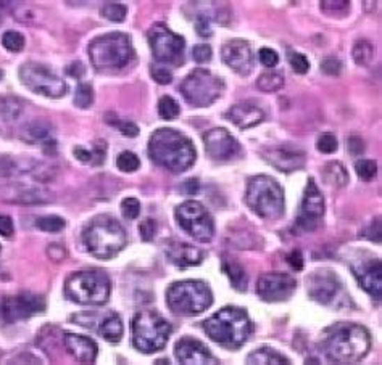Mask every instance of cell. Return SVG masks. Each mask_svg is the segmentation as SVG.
<instances>
[{"label": "cell", "mask_w": 382, "mask_h": 365, "mask_svg": "<svg viewBox=\"0 0 382 365\" xmlns=\"http://www.w3.org/2000/svg\"><path fill=\"white\" fill-rule=\"evenodd\" d=\"M318 346L329 362L355 364L368 354L371 336L368 330L358 323L340 322L323 332Z\"/></svg>", "instance_id": "cell-1"}, {"label": "cell", "mask_w": 382, "mask_h": 365, "mask_svg": "<svg viewBox=\"0 0 382 365\" xmlns=\"http://www.w3.org/2000/svg\"><path fill=\"white\" fill-rule=\"evenodd\" d=\"M148 156L171 172H183L195 163V148L189 137L176 129L155 131L148 140Z\"/></svg>", "instance_id": "cell-2"}, {"label": "cell", "mask_w": 382, "mask_h": 365, "mask_svg": "<svg viewBox=\"0 0 382 365\" xmlns=\"http://www.w3.org/2000/svg\"><path fill=\"white\" fill-rule=\"evenodd\" d=\"M204 328L215 343L228 349H237L249 341L254 332L252 321L240 307L226 306L206 318Z\"/></svg>", "instance_id": "cell-3"}, {"label": "cell", "mask_w": 382, "mask_h": 365, "mask_svg": "<svg viewBox=\"0 0 382 365\" xmlns=\"http://www.w3.org/2000/svg\"><path fill=\"white\" fill-rule=\"evenodd\" d=\"M82 241L91 254L99 259H112L125 248L126 232L112 216H97L86 225Z\"/></svg>", "instance_id": "cell-4"}, {"label": "cell", "mask_w": 382, "mask_h": 365, "mask_svg": "<svg viewBox=\"0 0 382 365\" xmlns=\"http://www.w3.org/2000/svg\"><path fill=\"white\" fill-rule=\"evenodd\" d=\"M110 279L105 272L99 269L75 272L65 282V296L77 305H105L110 298Z\"/></svg>", "instance_id": "cell-5"}, {"label": "cell", "mask_w": 382, "mask_h": 365, "mask_svg": "<svg viewBox=\"0 0 382 365\" xmlns=\"http://www.w3.org/2000/svg\"><path fill=\"white\" fill-rule=\"evenodd\" d=\"M245 202L255 214L263 219H280L286 211L284 190L275 179L268 176H257L247 185Z\"/></svg>", "instance_id": "cell-6"}, {"label": "cell", "mask_w": 382, "mask_h": 365, "mask_svg": "<svg viewBox=\"0 0 382 365\" xmlns=\"http://www.w3.org/2000/svg\"><path fill=\"white\" fill-rule=\"evenodd\" d=\"M211 302L213 295L202 280L176 282L167 291V305L176 316H197L208 309Z\"/></svg>", "instance_id": "cell-7"}, {"label": "cell", "mask_w": 382, "mask_h": 365, "mask_svg": "<svg viewBox=\"0 0 382 365\" xmlns=\"http://www.w3.org/2000/svg\"><path fill=\"white\" fill-rule=\"evenodd\" d=\"M134 55L129 35L123 33H110L94 39L89 45V56L94 68L120 70L131 61Z\"/></svg>", "instance_id": "cell-8"}, {"label": "cell", "mask_w": 382, "mask_h": 365, "mask_svg": "<svg viewBox=\"0 0 382 365\" xmlns=\"http://www.w3.org/2000/svg\"><path fill=\"white\" fill-rule=\"evenodd\" d=\"M171 335L168 321L153 311L137 312L132 321V343L144 354L157 352L165 348Z\"/></svg>", "instance_id": "cell-9"}, {"label": "cell", "mask_w": 382, "mask_h": 365, "mask_svg": "<svg viewBox=\"0 0 382 365\" xmlns=\"http://www.w3.org/2000/svg\"><path fill=\"white\" fill-rule=\"evenodd\" d=\"M181 94L185 102L195 108H205L215 104L223 95L224 82L208 70H194L181 84Z\"/></svg>", "instance_id": "cell-10"}, {"label": "cell", "mask_w": 382, "mask_h": 365, "mask_svg": "<svg viewBox=\"0 0 382 365\" xmlns=\"http://www.w3.org/2000/svg\"><path fill=\"white\" fill-rule=\"evenodd\" d=\"M308 295L319 305L342 309V307L352 306L350 296L345 293L344 284L337 275L329 269L314 270L307 277Z\"/></svg>", "instance_id": "cell-11"}, {"label": "cell", "mask_w": 382, "mask_h": 365, "mask_svg": "<svg viewBox=\"0 0 382 365\" xmlns=\"http://www.w3.org/2000/svg\"><path fill=\"white\" fill-rule=\"evenodd\" d=\"M20 79L34 94L49 97V99H60L68 90L60 76H56L49 66L36 63V61L24 63L20 68Z\"/></svg>", "instance_id": "cell-12"}, {"label": "cell", "mask_w": 382, "mask_h": 365, "mask_svg": "<svg viewBox=\"0 0 382 365\" xmlns=\"http://www.w3.org/2000/svg\"><path fill=\"white\" fill-rule=\"evenodd\" d=\"M174 216H176L179 227L183 229L185 234L192 236V238L202 241V243H206V241L213 238V218H211L202 203L194 202V200L184 202L183 204H179L176 211H174Z\"/></svg>", "instance_id": "cell-13"}, {"label": "cell", "mask_w": 382, "mask_h": 365, "mask_svg": "<svg viewBox=\"0 0 382 365\" xmlns=\"http://www.w3.org/2000/svg\"><path fill=\"white\" fill-rule=\"evenodd\" d=\"M148 44L155 58L162 63L181 65L184 60L185 42L181 35L174 34L165 24H155L148 31Z\"/></svg>", "instance_id": "cell-14"}, {"label": "cell", "mask_w": 382, "mask_h": 365, "mask_svg": "<svg viewBox=\"0 0 382 365\" xmlns=\"http://www.w3.org/2000/svg\"><path fill=\"white\" fill-rule=\"evenodd\" d=\"M44 311V298L33 295V293H20V295L8 296L0 305V316L7 323L24 321V318L33 317L36 314H43Z\"/></svg>", "instance_id": "cell-15"}, {"label": "cell", "mask_w": 382, "mask_h": 365, "mask_svg": "<svg viewBox=\"0 0 382 365\" xmlns=\"http://www.w3.org/2000/svg\"><path fill=\"white\" fill-rule=\"evenodd\" d=\"M296 288V279L286 272H266L257 282V295L266 302H280L289 300Z\"/></svg>", "instance_id": "cell-16"}, {"label": "cell", "mask_w": 382, "mask_h": 365, "mask_svg": "<svg viewBox=\"0 0 382 365\" xmlns=\"http://www.w3.org/2000/svg\"><path fill=\"white\" fill-rule=\"evenodd\" d=\"M324 208L326 206H324L323 195L313 179H310L305 192H303L302 211L296 220V225L298 229L305 230V232H312V230L318 229L321 225Z\"/></svg>", "instance_id": "cell-17"}, {"label": "cell", "mask_w": 382, "mask_h": 365, "mask_svg": "<svg viewBox=\"0 0 382 365\" xmlns=\"http://www.w3.org/2000/svg\"><path fill=\"white\" fill-rule=\"evenodd\" d=\"M205 152L213 161H231L240 155V145L223 127H215L204 133Z\"/></svg>", "instance_id": "cell-18"}, {"label": "cell", "mask_w": 382, "mask_h": 365, "mask_svg": "<svg viewBox=\"0 0 382 365\" xmlns=\"http://www.w3.org/2000/svg\"><path fill=\"white\" fill-rule=\"evenodd\" d=\"M261 156L281 172H293L305 166V153L292 143L270 145L261 150Z\"/></svg>", "instance_id": "cell-19"}, {"label": "cell", "mask_w": 382, "mask_h": 365, "mask_svg": "<svg viewBox=\"0 0 382 365\" xmlns=\"http://www.w3.org/2000/svg\"><path fill=\"white\" fill-rule=\"evenodd\" d=\"M221 58L239 76H249L254 70V52L244 39L229 40L221 49Z\"/></svg>", "instance_id": "cell-20"}, {"label": "cell", "mask_w": 382, "mask_h": 365, "mask_svg": "<svg viewBox=\"0 0 382 365\" xmlns=\"http://www.w3.org/2000/svg\"><path fill=\"white\" fill-rule=\"evenodd\" d=\"M353 275L357 277L360 286L366 293H369L374 300H381L382 296V264L378 258L361 259L352 264Z\"/></svg>", "instance_id": "cell-21"}, {"label": "cell", "mask_w": 382, "mask_h": 365, "mask_svg": "<svg viewBox=\"0 0 382 365\" xmlns=\"http://www.w3.org/2000/svg\"><path fill=\"white\" fill-rule=\"evenodd\" d=\"M174 357L181 364H216V359L210 349L199 339L190 336L181 338L174 346Z\"/></svg>", "instance_id": "cell-22"}, {"label": "cell", "mask_w": 382, "mask_h": 365, "mask_svg": "<svg viewBox=\"0 0 382 365\" xmlns=\"http://www.w3.org/2000/svg\"><path fill=\"white\" fill-rule=\"evenodd\" d=\"M165 254L171 264L185 269V267L199 266L204 261L205 253L202 250L195 248V246L184 243V241H168L165 246Z\"/></svg>", "instance_id": "cell-23"}, {"label": "cell", "mask_w": 382, "mask_h": 365, "mask_svg": "<svg viewBox=\"0 0 382 365\" xmlns=\"http://www.w3.org/2000/svg\"><path fill=\"white\" fill-rule=\"evenodd\" d=\"M224 117L239 129H250V127L258 126L265 120V113H263L261 108L250 104V102H240V104L232 105L224 113Z\"/></svg>", "instance_id": "cell-24"}, {"label": "cell", "mask_w": 382, "mask_h": 365, "mask_svg": "<svg viewBox=\"0 0 382 365\" xmlns=\"http://www.w3.org/2000/svg\"><path fill=\"white\" fill-rule=\"evenodd\" d=\"M63 343L66 351H68L70 356H73L77 362L82 364H91L97 359V348L96 341H92L91 338L75 335V333H65Z\"/></svg>", "instance_id": "cell-25"}, {"label": "cell", "mask_w": 382, "mask_h": 365, "mask_svg": "<svg viewBox=\"0 0 382 365\" xmlns=\"http://www.w3.org/2000/svg\"><path fill=\"white\" fill-rule=\"evenodd\" d=\"M10 202L23 203V204H33V203H45L50 202V193L45 192L43 187H33V185H18L13 188L12 195H10Z\"/></svg>", "instance_id": "cell-26"}, {"label": "cell", "mask_w": 382, "mask_h": 365, "mask_svg": "<svg viewBox=\"0 0 382 365\" xmlns=\"http://www.w3.org/2000/svg\"><path fill=\"white\" fill-rule=\"evenodd\" d=\"M23 111V104L15 97H0V129L13 124Z\"/></svg>", "instance_id": "cell-27"}, {"label": "cell", "mask_w": 382, "mask_h": 365, "mask_svg": "<svg viewBox=\"0 0 382 365\" xmlns=\"http://www.w3.org/2000/svg\"><path fill=\"white\" fill-rule=\"evenodd\" d=\"M221 269L226 275L229 277L232 286L237 291H247V275L244 267H242L236 259H231L228 256H224L221 261Z\"/></svg>", "instance_id": "cell-28"}, {"label": "cell", "mask_w": 382, "mask_h": 365, "mask_svg": "<svg viewBox=\"0 0 382 365\" xmlns=\"http://www.w3.org/2000/svg\"><path fill=\"white\" fill-rule=\"evenodd\" d=\"M247 364H291V361L284 356V354L277 352L276 349L273 348H260L255 349L254 352L249 354V357H247Z\"/></svg>", "instance_id": "cell-29"}, {"label": "cell", "mask_w": 382, "mask_h": 365, "mask_svg": "<svg viewBox=\"0 0 382 365\" xmlns=\"http://www.w3.org/2000/svg\"><path fill=\"white\" fill-rule=\"evenodd\" d=\"M52 127L44 121H33L26 126L23 140L29 143H45L52 138Z\"/></svg>", "instance_id": "cell-30"}, {"label": "cell", "mask_w": 382, "mask_h": 365, "mask_svg": "<svg viewBox=\"0 0 382 365\" xmlns=\"http://www.w3.org/2000/svg\"><path fill=\"white\" fill-rule=\"evenodd\" d=\"M99 333L107 339L108 343H120V339L123 338V333H125L121 317L116 316V314L108 316L105 321L102 322Z\"/></svg>", "instance_id": "cell-31"}, {"label": "cell", "mask_w": 382, "mask_h": 365, "mask_svg": "<svg viewBox=\"0 0 382 365\" xmlns=\"http://www.w3.org/2000/svg\"><path fill=\"white\" fill-rule=\"evenodd\" d=\"M324 179H326V182L329 185H333V187H345V185L349 184V172L347 169L344 168V164H340L337 161H333L324 166L323 169Z\"/></svg>", "instance_id": "cell-32"}, {"label": "cell", "mask_w": 382, "mask_h": 365, "mask_svg": "<svg viewBox=\"0 0 382 365\" xmlns=\"http://www.w3.org/2000/svg\"><path fill=\"white\" fill-rule=\"evenodd\" d=\"M374 55V47L373 44L369 42V40H357V44L353 45L352 50V56L355 60V63L358 66H366L369 63L371 60H373Z\"/></svg>", "instance_id": "cell-33"}, {"label": "cell", "mask_w": 382, "mask_h": 365, "mask_svg": "<svg viewBox=\"0 0 382 365\" xmlns=\"http://www.w3.org/2000/svg\"><path fill=\"white\" fill-rule=\"evenodd\" d=\"M282 86H284V78L280 73H275V71L263 73L257 81V87L261 92H277Z\"/></svg>", "instance_id": "cell-34"}, {"label": "cell", "mask_w": 382, "mask_h": 365, "mask_svg": "<svg viewBox=\"0 0 382 365\" xmlns=\"http://www.w3.org/2000/svg\"><path fill=\"white\" fill-rule=\"evenodd\" d=\"M179 113H181L179 104L173 99V97L165 95V97H162V99H160V102H158V115H160V117H162V120L173 121L179 116Z\"/></svg>", "instance_id": "cell-35"}, {"label": "cell", "mask_w": 382, "mask_h": 365, "mask_svg": "<svg viewBox=\"0 0 382 365\" xmlns=\"http://www.w3.org/2000/svg\"><path fill=\"white\" fill-rule=\"evenodd\" d=\"M321 10L329 17H344L349 13L350 2L349 0H323Z\"/></svg>", "instance_id": "cell-36"}, {"label": "cell", "mask_w": 382, "mask_h": 365, "mask_svg": "<svg viewBox=\"0 0 382 365\" xmlns=\"http://www.w3.org/2000/svg\"><path fill=\"white\" fill-rule=\"evenodd\" d=\"M355 171H357V176L361 179V181L369 182L373 181L378 174V164L373 159H358L355 163Z\"/></svg>", "instance_id": "cell-37"}, {"label": "cell", "mask_w": 382, "mask_h": 365, "mask_svg": "<svg viewBox=\"0 0 382 365\" xmlns=\"http://www.w3.org/2000/svg\"><path fill=\"white\" fill-rule=\"evenodd\" d=\"M126 13H128V10L125 5H121V3H107V5H103L102 10H100V15L103 18H107V19H110V22L113 23H121V22H125V18H126Z\"/></svg>", "instance_id": "cell-38"}, {"label": "cell", "mask_w": 382, "mask_h": 365, "mask_svg": "<svg viewBox=\"0 0 382 365\" xmlns=\"http://www.w3.org/2000/svg\"><path fill=\"white\" fill-rule=\"evenodd\" d=\"M65 219L59 218V216H44V218H39L38 222H36V227L44 230V232H60V230L65 229Z\"/></svg>", "instance_id": "cell-39"}, {"label": "cell", "mask_w": 382, "mask_h": 365, "mask_svg": "<svg viewBox=\"0 0 382 365\" xmlns=\"http://www.w3.org/2000/svg\"><path fill=\"white\" fill-rule=\"evenodd\" d=\"M92 102H94V89H92L91 84L81 82L76 89L75 105L84 110V108H89L92 105Z\"/></svg>", "instance_id": "cell-40"}, {"label": "cell", "mask_w": 382, "mask_h": 365, "mask_svg": "<svg viewBox=\"0 0 382 365\" xmlns=\"http://www.w3.org/2000/svg\"><path fill=\"white\" fill-rule=\"evenodd\" d=\"M116 166L123 172H134L141 166V161H139L137 155H134L132 152H123L116 158Z\"/></svg>", "instance_id": "cell-41"}, {"label": "cell", "mask_w": 382, "mask_h": 365, "mask_svg": "<svg viewBox=\"0 0 382 365\" xmlns=\"http://www.w3.org/2000/svg\"><path fill=\"white\" fill-rule=\"evenodd\" d=\"M24 38L23 34L17 33V31H7L2 38V45L10 52H22L24 47Z\"/></svg>", "instance_id": "cell-42"}, {"label": "cell", "mask_w": 382, "mask_h": 365, "mask_svg": "<svg viewBox=\"0 0 382 365\" xmlns=\"http://www.w3.org/2000/svg\"><path fill=\"white\" fill-rule=\"evenodd\" d=\"M121 213L126 219H136L141 214V203L137 198H125L121 202Z\"/></svg>", "instance_id": "cell-43"}, {"label": "cell", "mask_w": 382, "mask_h": 365, "mask_svg": "<svg viewBox=\"0 0 382 365\" xmlns=\"http://www.w3.org/2000/svg\"><path fill=\"white\" fill-rule=\"evenodd\" d=\"M316 148L321 153H326V155H329V153H334L339 148L337 138H335L333 133H324V136L318 138Z\"/></svg>", "instance_id": "cell-44"}, {"label": "cell", "mask_w": 382, "mask_h": 365, "mask_svg": "<svg viewBox=\"0 0 382 365\" xmlns=\"http://www.w3.org/2000/svg\"><path fill=\"white\" fill-rule=\"evenodd\" d=\"M289 63L298 74H305L310 70V61L303 54H291L289 55Z\"/></svg>", "instance_id": "cell-45"}, {"label": "cell", "mask_w": 382, "mask_h": 365, "mask_svg": "<svg viewBox=\"0 0 382 365\" xmlns=\"http://www.w3.org/2000/svg\"><path fill=\"white\" fill-rule=\"evenodd\" d=\"M342 61L335 58V56H328V58L321 61V71H324L329 76H339L342 73Z\"/></svg>", "instance_id": "cell-46"}, {"label": "cell", "mask_w": 382, "mask_h": 365, "mask_svg": "<svg viewBox=\"0 0 382 365\" xmlns=\"http://www.w3.org/2000/svg\"><path fill=\"white\" fill-rule=\"evenodd\" d=\"M151 74H152V78L155 79V82H158V84H162V86L171 84V81H173V73L168 68H165V66H155L153 65L151 68Z\"/></svg>", "instance_id": "cell-47"}, {"label": "cell", "mask_w": 382, "mask_h": 365, "mask_svg": "<svg viewBox=\"0 0 382 365\" xmlns=\"http://www.w3.org/2000/svg\"><path fill=\"white\" fill-rule=\"evenodd\" d=\"M258 58H260L261 65H265L266 68H275V66L280 63V55H277L275 50L263 47L260 52H258Z\"/></svg>", "instance_id": "cell-48"}, {"label": "cell", "mask_w": 382, "mask_h": 365, "mask_svg": "<svg viewBox=\"0 0 382 365\" xmlns=\"http://www.w3.org/2000/svg\"><path fill=\"white\" fill-rule=\"evenodd\" d=\"M192 58L197 63H206L211 60V47L208 44H199L192 49Z\"/></svg>", "instance_id": "cell-49"}, {"label": "cell", "mask_w": 382, "mask_h": 365, "mask_svg": "<svg viewBox=\"0 0 382 365\" xmlns=\"http://www.w3.org/2000/svg\"><path fill=\"white\" fill-rule=\"evenodd\" d=\"M139 232H141V238L144 241H151L155 232H157V224H155L153 219H146L139 225Z\"/></svg>", "instance_id": "cell-50"}, {"label": "cell", "mask_w": 382, "mask_h": 365, "mask_svg": "<svg viewBox=\"0 0 382 365\" xmlns=\"http://www.w3.org/2000/svg\"><path fill=\"white\" fill-rule=\"evenodd\" d=\"M195 29H197V34L200 38H210L211 34H213V31H211L210 26V19L205 17V15H199L197 18H195Z\"/></svg>", "instance_id": "cell-51"}, {"label": "cell", "mask_w": 382, "mask_h": 365, "mask_svg": "<svg viewBox=\"0 0 382 365\" xmlns=\"http://www.w3.org/2000/svg\"><path fill=\"white\" fill-rule=\"evenodd\" d=\"M347 148H349V152L352 153L353 156H360L361 153L365 152V142H363V138L357 137V136L350 137L349 140H347Z\"/></svg>", "instance_id": "cell-52"}, {"label": "cell", "mask_w": 382, "mask_h": 365, "mask_svg": "<svg viewBox=\"0 0 382 365\" xmlns=\"http://www.w3.org/2000/svg\"><path fill=\"white\" fill-rule=\"evenodd\" d=\"M118 127H120L123 136H126V137H137L139 136V127L134 124V122L118 121Z\"/></svg>", "instance_id": "cell-53"}, {"label": "cell", "mask_w": 382, "mask_h": 365, "mask_svg": "<svg viewBox=\"0 0 382 365\" xmlns=\"http://www.w3.org/2000/svg\"><path fill=\"white\" fill-rule=\"evenodd\" d=\"M15 232L13 227V220L8 218V216H0V235L3 236H12Z\"/></svg>", "instance_id": "cell-54"}, {"label": "cell", "mask_w": 382, "mask_h": 365, "mask_svg": "<svg viewBox=\"0 0 382 365\" xmlns=\"http://www.w3.org/2000/svg\"><path fill=\"white\" fill-rule=\"evenodd\" d=\"M287 262L291 264L293 270H302L303 269V256L300 251L293 250L292 253L287 254Z\"/></svg>", "instance_id": "cell-55"}, {"label": "cell", "mask_w": 382, "mask_h": 365, "mask_svg": "<svg viewBox=\"0 0 382 365\" xmlns=\"http://www.w3.org/2000/svg\"><path fill=\"white\" fill-rule=\"evenodd\" d=\"M66 73H68L71 78L81 79L86 73V68H84V65L81 63V61H75V63H71L68 68H66Z\"/></svg>", "instance_id": "cell-56"}, {"label": "cell", "mask_w": 382, "mask_h": 365, "mask_svg": "<svg viewBox=\"0 0 382 365\" xmlns=\"http://www.w3.org/2000/svg\"><path fill=\"white\" fill-rule=\"evenodd\" d=\"M199 188H200V184H199L197 179H189V181H185L183 184V187H181V190H183V192L188 193V195L199 193Z\"/></svg>", "instance_id": "cell-57"}, {"label": "cell", "mask_w": 382, "mask_h": 365, "mask_svg": "<svg viewBox=\"0 0 382 365\" xmlns=\"http://www.w3.org/2000/svg\"><path fill=\"white\" fill-rule=\"evenodd\" d=\"M49 256L54 261H61L66 256V253L60 245H50L49 246Z\"/></svg>", "instance_id": "cell-58"}, {"label": "cell", "mask_w": 382, "mask_h": 365, "mask_svg": "<svg viewBox=\"0 0 382 365\" xmlns=\"http://www.w3.org/2000/svg\"><path fill=\"white\" fill-rule=\"evenodd\" d=\"M2 78H3V71L0 70V79H2Z\"/></svg>", "instance_id": "cell-59"}]
</instances>
